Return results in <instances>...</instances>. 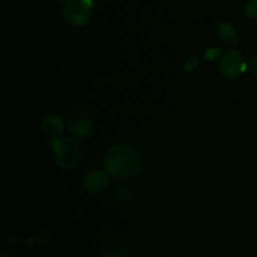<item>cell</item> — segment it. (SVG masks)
Returning <instances> with one entry per match:
<instances>
[{
	"instance_id": "obj_1",
	"label": "cell",
	"mask_w": 257,
	"mask_h": 257,
	"mask_svg": "<svg viewBox=\"0 0 257 257\" xmlns=\"http://www.w3.org/2000/svg\"><path fill=\"white\" fill-rule=\"evenodd\" d=\"M104 170L115 180H127L141 172L142 157L140 152L131 146L115 145L105 153Z\"/></svg>"
},
{
	"instance_id": "obj_2",
	"label": "cell",
	"mask_w": 257,
	"mask_h": 257,
	"mask_svg": "<svg viewBox=\"0 0 257 257\" xmlns=\"http://www.w3.org/2000/svg\"><path fill=\"white\" fill-rule=\"evenodd\" d=\"M55 162L64 170L77 167L83 158V150L77 140L70 137H60L52 142Z\"/></svg>"
},
{
	"instance_id": "obj_3",
	"label": "cell",
	"mask_w": 257,
	"mask_h": 257,
	"mask_svg": "<svg viewBox=\"0 0 257 257\" xmlns=\"http://www.w3.org/2000/svg\"><path fill=\"white\" fill-rule=\"evenodd\" d=\"M63 17L74 27H84L92 19L90 0H68L63 7Z\"/></svg>"
},
{
	"instance_id": "obj_4",
	"label": "cell",
	"mask_w": 257,
	"mask_h": 257,
	"mask_svg": "<svg viewBox=\"0 0 257 257\" xmlns=\"http://www.w3.org/2000/svg\"><path fill=\"white\" fill-rule=\"evenodd\" d=\"M247 64L243 60L242 54L238 50H228L221 57L218 70L226 79L235 80L246 70Z\"/></svg>"
},
{
	"instance_id": "obj_5",
	"label": "cell",
	"mask_w": 257,
	"mask_h": 257,
	"mask_svg": "<svg viewBox=\"0 0 257 257\" xmlns=\"http://www.w3.org/2000/svg\"><path fill=\"white\" fill-rule=\"evenodd\" d=\"M67 127L73 137L85 138L92 133L94 123H93V118L87 112L75 110L68 118Z\"/></svg>"
},
{
	"instance_id": "obj_6",
	"label": "cell",
	"mask_w": 257,
	"mask_h": 257,
	"mask_svg": "<svg viewBox=\"0 0 257 257\" xmlns=\"http://www.w3.org/2000/svg\"><path fill=\"white\" fill-rule=\"evenodd\" d=\"M109 183V175L105 171L94 170L84 178V187L90 193H99L107 188Z\"/></svg>"
},
{
	"instance_id": "obj_7",
	"label": "cell",
	"mask_w": 257,
	"mask_h": 257,
	"mask_svg": "<svg viewBox=\"0 0 257 257\" xmlns=\"http://www.w3.org/2000/svg\"><path fill=\"white\" fill-rule=\"evenodd\" d=\"M42 130L53 141L63 136L65 131V123L63 118L58 114H48L42 122Z\"/></svg>"
},
{
	"instance_id": "obj_8",
	"label": "cell",
	"mask_w": 257,
	"mask_h": 257,
	"mask_svg": "<svg viewBox=\"0 0 257 257\" xmlns=\"http://www.w3.org/2000/svg\"><path fill=\"white\" fill-rule=\"evenodd\" d=\"M217 34L225 44L230 45V47H237L238 45L237 30L231 23L221 22L217 25Z\"/></svg>"
},
{
	"instance_id": "obj_9",
	"label": "cell",
	"mask_w": 257,
	"mask_h": 257,
	"mask_svg": "<svg viewBox=\"0 0 257 257\" xmlns=\"http://www.w3.org/2000/svg\"><path fill=\"white\" fill-rule=\"evenodd\" d=\"M245 12L246 15H247L250 19L257 20V0H250V2L246 4Z\"/></svg>"
},
{
	"instance_id": "obj_10",
	"label": "cell",
	"mask_w": 257,
	"mask_h": 257,
	"mask_svg": "<svg viewBox=\"0 0 257 257\" xmlns=\"http://www.w3.org/2000/svg\"><path fill=\"white\" fill-rule=\"evenodd\" d=\"M218 54H220V50H218V48H211V49H208L207 52H206L205 59L206 60H213Z\"/></svg>"
},
{
	"instance_id": "obj_11",
	"label": "cell",
	"mask_w": 257,
	"mask_h": 257,
	"mask_svg": "<svg viewBox=\"0 0 257 257\" xmlns=\"http://www.w3.org/2000/svg\"><path fill=\"white\" fill-rule=\"evenodd\" d=\"M247 68L250 69V72L252 73L253 75H256V77H257V57L251 58V59L248 60Z\"/></svg>"
},
{
	"instance_id": "obj_12",
	"label": "cell",
	"mask_w": 257,
	"mask_h": 257,
	"mask_svg": "<svg viewBox=\"0 0 257 257\" xmlns=\"http://www.w3.org/2000/svg\"><path fill=\"white\" fill-rule=\"evenodd\" d=\"M0 257H17V256H15V253L12 252V251H5V252H3V255Z\"/></svg>"
},
{
	"instance_id": "obj_13",
	"label": "cell",
	"mask_w": 257,
	"mask_h": 257,
	"mask_svg": "<svg viewBox=\"0 0 257 257\" xmlns=\"http://www.w3.org/2000/svg\"><path fill=\"white\" fill-rule=\"evenodd\" d=\"M100 257H120L118 253H113V252H108V253H104V255H102Z\"/></svg>"
},
{
	"instance_id": "obj_14",
	"label": "cell",
	"mask_w": 257,
	"mask_h": 257,
	"mask_svg": "<svg viewBox=\"0 0 257 257\" xmlns=\"http://www.w3.org/2000/svg\"><path fill=\"white\" fill-rule=\"evenodd\" d=\"M226 2H237V0H226Z\"/></svg>"
}]
</instances>
